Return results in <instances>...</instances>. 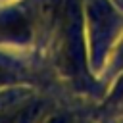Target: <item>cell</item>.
Wrapping results in <instances>:
<instances>
[{"label":"cell","instance_id":"cell-2","mask_svg":"<svg viewBox=\"0 0 123 123\" xmlns=\"http://www.w3.org/2000/svg\"><path fill=\"white\" fill-rule=\"evenodd\" d=\"M15 110H17V108H15ZM15 110L2 111V113H0V123H15Z\"/></svg>","mask_w":123,"mask_h":123},{"label":"cell","instance_id":"cell-1","mask_svg":"<svg viewBox=\"0 0 123 123\" xmlns=\"http://www.w3.org/2000/svg\"><path fill=\"white\" fill-rule=\"evenodd\" d=\"M19 75V69L17 65H13L12 62L0 58V83H6V81H12Z\"/></svg>","mask_w":123,"mask_h":123}]
</instances>
